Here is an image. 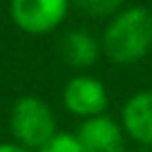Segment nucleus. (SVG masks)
Returning <instances> with one entry per match:
<instances>
[{
	"mask_svg": "<svg viewBox=\"0 0 152 152\" xmlns=\"http://www.w3.org/2000/svg\"><path fill=\"white\" fill-rule=\"evenodd\" d=\"M36 152H83L78 137L72 132H56L43 148H38Z\"/></svg>",
	"mask_w": 152,
	"mask_h": 152,
	"instance_id": "obj_9",
	"label": "nucleus"
},
{
	"mask_svg": "<svg viewBox=\"0 0 152 152\" xmlns=\"http://www.w3.org/2000/svg\"><path fill=\"white\" fill-rule=\"evenodd\" d=\"M69 0H11L9 14L18 29L31 36L49 34L65 20Z\"/></svg>",
	"mask_w": 152,
	"mask_h": 152,
	"instance_id": "obj_3",
	"label": "nucleus"
},
{
	"mask_svg": "<svg viewBox=\"0 0 152 152\" xmlns=\"http://www.w3.org/2000/svg\"><path fill=\"white\" fill-rule=\"evenodd\" d=\"M9 130L16 143L36 152L58 132L56 116L40 96H20L9 114Z\"/></svg>",
	"mask_w": 152,
	"mask_h": 152,
	"instance_id": "obj_2",
	"label": "nucleus"
},
{
	"mask_svg": "<svg viewBox=\"0 0 152 152\" xmlns=\"http://www.w3.org/2000/svg\"><path fill=\"white\" fill-rule=\"evenodd\" d=\"M63 105L67 112L81 116L83 121L101 116L107 107V90L99 78L90 74H78L63 87Z\"/></svg>",
	"mask_w": 152,
	"mask_h": 152,
	"instance_id": "obj_4",
	"label": "nucleus"
},
{
	"mask_svg": "<svg viewBox=\"0 0 152 152\" xmlns=\"http://www.w3.org/2000/svg\"><path fill=\"white\" fill-rule=\"evenodd\" d=\"M137 152H152L150 148H141V150H137Z\"/></svg>",
	"mask_w": 152,
	"mask_h": 152,
	"instance_id": "obj_11",
	"label": "nucleus"
},
{
	"mask_svg": "<svg viewBox=\"0 0 152 152\" xmlns=\"http://www.w3.org/2000/svg\"><path fill=\"white\" fill-rule=\"evenodd\" d=\"M76 137L83 152H125V132L112 116L101 114L85 119Z\"/></svg>",
	"mask_w": 152,
	"mask_h": 152,
	"instance_id": "obj_5",
	"label": "nucleus"
},
{
	"mask_svg": "<svg viewBox=\"0 0 152 152\" xmlns=\"http://www.w3.org/2000/svg\"><path fill=\"white\" fill-rule=\"evenodd\" d=\"M103 54L116 65H134L152 52V11L128 7L110 20L103 31Z\"/></svg>",
	"mask_w": 152,
	"mask_h": 152,
	"instance_id": "obj_1",
	"label": "nucleus"
},
{
	"mask_svg": "<svg viewBox=\"0 0 152 152\" xmlns=\"http://www.w3.org/2000/svg\"><path fill=\"white\" fill-rule=\"evenodd\" d=\"M101 56V45L92 34L83 29H72L61 40V58L74 69H87Z\"/></svg>",
	"mask_w": 152,
	"mask_h": 152,
	"instance_id": "obj_7",
	"label": "nucleus"
},
{
	"mask_svg": "<svg viewBox=\"0 0 152 152\" xmlns=\"http://www.w3.org/2000/svg\"><path fill=\"white\" fill-rule=\"evenodd\" d=\"M121 128L141 148L152 150V90L132 94L121 110Z\"/></svg>",
	"mask_w": 152,
	"mask_h": 152,
	"instance_id": "obj_6",
	"label": "nucleus"
},
{
	"mask_svg": "<svg viewBox=\"0 0 152 152\" xmlns=\"http://www.w3.org/2000/svg\"><path fill=\"white\" fill-rule=\"evenodd\" d=\"M0 152H34V150H29V148L20 145L16 141H7V143H0Z\"/></svg>",
	"mask_w": 152,
	"mask_h": 152,
	"instance_id": "obj_10",
	"label": "nucleus"
},
{
	"mask_svg": "<svg viewBox=\"0 0 152 152\" xmlns=\"http://www.w3.org/2000/svg\"><path fill=\"white\" fill-rule=\"evenodd\" d=\"M76 9L90 18H114L123 7V0H69Z\"/></svg>",
	"mask_w": 152,
	"mask_h": 152,
	"instance_id": "obj_8",
	"label": "nucleus"
}]
</instances>
